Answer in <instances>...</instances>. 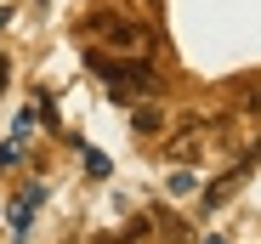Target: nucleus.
<instances>
[{
    "label": "nucleus",
    "mask_w": 261,
    "mask_h": 244,
    "mask_svg": "<svg viewBox=\"0 0 261 244\" xmlns=\"http://www.w3.org/2000/svg\"><path fill=\"white\" fill-rule=\"evenodd\" d=\"M239 187H244V165H233L227 176H216V182H210V187L199 193V210H222V205H227V199L239 193Z\"/></svg>",
    "instance_id": "20e7f679"
},
{
    "label": "nucleus",
    "mask_w": 261,
    "mask_h": 244,
    "mask_svg": "<svg viewBox=\"0 0 261 244\" xmlns=\"http://www.w3.org/2000/svg\"><path fill=\"white\" fill-rule=\"evenodd\" d=\"M210 119H188V125L176 131V137H170L165 142V159H193V153H204V142H210Z\"/></svg>",
    "instance_id": "7ed1b4c3"
},
{
    "label": "nucleus",
    "mask_w": 261,
    "mask_h": 244,
    "mask_svg": "<svg viewBox=\"0 0 261 244\" xmlns=\"http://www.w3.org/2000/svg\"><path fill=\"white\" fill-rule=\"evenodd\" d=\"M17 159H23V137H12L6 148H0V171H12V165H17Z\"/></svg>",
    "instance_id": "0eeeda50"
},
{
    "label": "nucleus",
    "mask_w": 261,
    "mask_h": 244,
    "mask_svg": "<svg viewBox=\"0 0 261 244\" xmlns=\"http://www.w3.org/2000/svg\"><path fill=\"white\" fill-rule=\"evenodd\" d=\"M97 68V79L108 86V97L114 102H153L159 97V68H153V57H114V51H91L85 57Z\"/></svg>",
    "instance_id": "f257e3e1"
},
{
    "label": "nucleus",
    "mask_w": 261,
    "mask_h": 244,
    "mask_svg": "<svg viewBox=\"0 0 261 244\" xmlns=\"http://www.w3.org/2000/svg\"><path fill=\"white\" fill-rule=\"evenodd\" d=\"M40 199H46V187H23V199H17V205H12V227L17 233H29V222H34V205H40Z\"/></svg>",
    "instance_id": "39448f33"
},
{
    "label": "nucleus",
    "mask_w": 261,
    "mask_h": 244,
    "mask_svg": "<svg viewBox=\"0 0 261 244\" xmlns=\"http://www.w3.org/2000/svg\"><path fill=\"white\" fill-rule=\"evenodd\" d=\"M6 23H12V17H6V12H0V29H6Z\"/></svg>",
    "instance_id": "f8f14e48"
},
{
    "label": "nucleus",
    "mask_w": 261,
    "mask_h": 244,
    "mask_svg": "<svg viewBox=\"0 0 261 244\" xmlns=\"http://www.w3.org/2000/svg\"><path fill=\"white\" fill-rule=\"evenodd\" d=\"M91 34L114 57H153V29L137 23V17H119V12L114 17H91Z\"/></svg>",
    "instance_id": "f03ea898"
},
{
    "label": "nucleus",
    "mask_w": 261,
    "mask_h": 244,
    "mask_svg": "<svg viewBox=\"0 0 261 244\" xmlns=\"http://www.w3.org/2000/svg\"><path fill=\"white\" fill-rule=\"evenodd\" d=\"M130 125H137V137H165V125H170V119H165L159 108H142L137 119H130Z\"/></svg>",
    "instance_id": "423d86ee"
},
{
    "label": "nucleus",
    "mask_w": 261,
    "mask_h": 244,
    "mask_svg": "<svg viewBox=\"0 0 261 244\" xmlns=\"http://www.w3.org/2000/svg\"><path fill=\"white\" fill-rule=\"evenodd\" d=\"M170 193H193V171H176V176H170Z\"/></svg>",
    "instance_id": "1a4fd4ad"
},
{
    "label": "nucleus",
    "mask_w": 261,
    "mask_h": 244,
    "mask_svg": "<svg viewBox=\"0 0 261 244\" xmlns=\"http://www.w3.org/2000/svg\"><path fill=\"white\" fill-rule=\"evenodd\" d=\"M6 68H12V63H6V57H0V91H6V79H12V74H6Z\"/></svg>",
    "instance_id": "9b49d317"
},
{
    "label": "nucleus",
    "mask_w": 261,
    "mask_h": 244,
    "mask_svg": "<svg viewBox=\"0 0 261 244\" xmlns=\"http://www.w3.org/2000/svg\"><path fill=\"white\" fill-rule=\"evenodd\" d=\"M244 119H261V86H255V91L244 97Z\"/></svg>",
    "instance_id": "9d476101"
},
{
    "label": "nucleus",
    "mask_w": 261,
    "mask_h": 244,
    "mask_svg": "<svg viewBox=\"0 0 261 244\" xmlns=\"http://www.w3.org/2000/svg\"><path fill=\"white\" fill-rule=\"evenodd\" d=\"M204 244H222V238H204Z\"/></svg>",
    "instance_id": "ddd939ff"
},
{
    "label": "nucleus",
    "mask_w": 261,
    "mask_h": 244,
    "mask_svg": "<svg viewBox=\"0 0 261 244\" xmlns=\"http://www.w3.org/2000/svg\"><path fill=\"white\" fill-rule=\"evenodd\" d=\"M85 171H91V176H108V153H97V148H85Z\"/></svg>",
    "instance_id": "6e6552de"
}]
</instances>
